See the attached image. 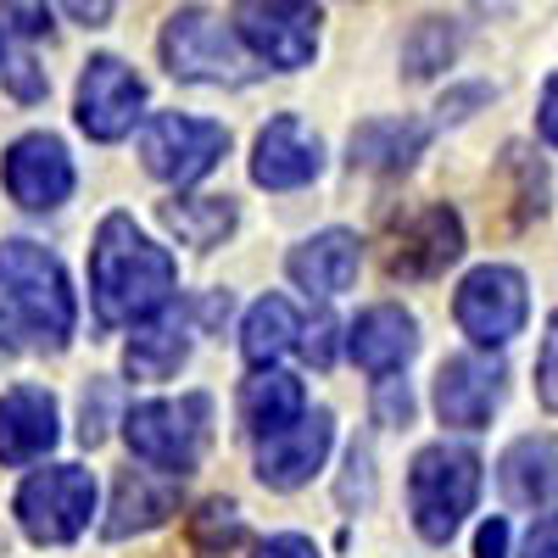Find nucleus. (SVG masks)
<instances>
[{
	"label": "nucleus",
	"instance_id": "nucleus-1",
	"mask_svg": "<svg viewBox=\"0 0 558 558\" xmlns=\"http://www.w3.org/2000/svg\"><path fill=\"white\" fill-rule=\"evenodd\" d=\"M73 318L68 268L51 252L34 241L0 246V352H62Z\"/></svg>",
	"mask_w": 558,
	"mask_h": 558
},
{
	"label": "nucleus",
	"instance_id": "nucleus-2",
	"mask_svg": "<svg viewBox=\"0 0 558 558\" xmlns=\"http://www.w3.org/2000/svg\"><path fill=\"white\" fill-rule=\"evenodd\" d=\"M173 257L140 229L129 213L101 218L96 252H89V296H96L101 324H146L173 296Z\"/></svg>",
	"mask_w": 558,
	"mask_h": 558
},
{
	"label": "nucleus",
	"instance_id": "nucleus-3",
	"mask_svg": "<svg viewBox=\"0 0 558 558\" xmlns=\"http://www.w3.org/2000/svg\"><path fill=\"white\" fill-rule=\"evenodd\" d=\"M481 497V458L470 447H425L408 470V508H413V531L425 542H452L458 525L470 520V508Z\"/></svg>",
	"mask_w": 558,
	"mask_h": 558
},
{
	"label": "nucleus",
	"instance_id": "nucleus-4",
	"mask_svg": "<svg viewBox=\"0 0 558 558\" xmlns=\"http://www.w3.org/2000/svg\"><path fill=\"white\" fill-rule=\"evenodd\" d=\"M123 436H129V452L146 463V470H162V475L184 481L202 463V452H207L213 402L202 391L162 397V402H140V408L123 413Z\"/></svg>",
	"mask_w": 558,
	"mask_h": 558
},
{
	"label": "nucleus",
	"instance_id": "nucleus-5",
	"mask_svg": "<svg viewBox=\"0 0 558 558\" xmlns=\"http://www.w3.org/2000/svg\"><path fill=\"white\" fill-rule=\"evenodd\" d=\"M162 62H168L173 78H191V84H252L257 78V68L241 57L235 34L202 7H184V12L168 17Z\"/></svg>",
	"mask_w": 558,
	"mask_h": 558
},
{
	"label": "nucleus",
	"instance_id": "nucleus-6",
	"mask_svg": "<svg viewBox=\"0 0 558 558\" xmlns=\"http://www.w3.org/2000/svg\"><path fill=\"white\" fill-rule=\"evenodd\" d=\"M89 514H96V481L78 463H51V470L28 475L17 492V525L39 547H62V542L84 536Z\"/></svg>",
	"mask_w": 558,
	"mask_h": 558
},
{
	"label": "nucleus",
	"instance_id": "nucleus-7",
	"mask_svg": "<svg viewBox=\"0 0 558 558\" xmlns=\"http://www.w3.org/2000/svg\"><path fill=\"white\" fill-rule=\"evenodd\" d=\"M452 318H458V330L470 336L475 347H508L525 330V318H531L525 274L508 268V263H486L475 274H463V286L452 296Z\"/></svg>",
	"mask_w": 558,
	"mask_h": 558
},
{
	"label": "nucleus",
	"instance_id": "nucleus-8",
	"mask_svg": "<svg viewBox=\"0 0 558 558\" xmlns=\"http://www.w3.org/2000/svg\"><path fill=\"white\" fill-rule=\"evenodd\" d=\"M229 151L223 123L184 118V112H157L140 129V162H146L162 184H196L207 179Z\"/></svg>",
	"mask_w": 558,
	"mask_h": 558
},
{
	"label": "nucleus",
	"instance_id": "nucleus-9",
	"mask_svg": "<svg viewBox=\"0 0 558 558\" xmlns=\"http://www.w3.org/2000/svg\"><path fill=\"white\" fill-rule=\"evenodd\" d=\"M318 7L313 0H235V34L257 51V62L296 73L318 51Z\"/></svg>",
	"mask_w": 558,
	"mask_h": 558
},
{
	"label": "nucleus",
	"instance_id": "nucleus-10",
	"mask_svg": "<svg viewBox=\"0 0 558 558\" xmlns=\"http://www.w3.org/2000/svg\"><path fill=\"white\" fill-rule=\"evenodd\" d=\"M140 107H146V78H140L123 57H89L78 73V129L89 140H123L140 123Z\"/></svg>",
	"mask_w": 558,
	"mask_h": 558
},
{
	"label": "nucleus",
	"instance_id": "nucleus-11",
	"mask_svg": "<svg viewBox=\"0 0 558 558\" xmlns=\"http://www.w3.org/2000/svg\"><path fill=\"white\" fill-rule=\"evenodd\" d=\"M0 179H7V196L28 213H51L73 196V157L57 134H23L7 146V162H0Z\"/></svg>",
	"mask_w": 558,
	"mask_h": 558
},
{
	"label": "nucleus",
	"instance_id": "nucleus-12",
	"mask_svg": "<svg viewBox=\"0 0 558 558\" xmlns=\"http://www.w3.org/2000/svg\"><path fill=\"white\" fill-rule=\"evenodd\" d=\"M463 252V218L447 202L418 207L408 223L391 229V246H386V274L391 279H436L447 263H458Z\"/></svg>",
	"mask_w": 558,
	"mask_h": 558
},
{
	"label": "nucleus",
	"instance_id": "nucleus-13",
	"mask_svg": "<svg viewBox=\"0 0 558 558\" xmlns=\"http://www.w3.org/2000/svg\"><path fill=\"white\" fill-rule=\"evenodd\" d=\"M502 402V363L458 352L436 368V413L452 430H481Z\"/></svg>",
	"mask_w": 558,
	"mask_h": 558
},
{
	"label": "nucleus",
	"instance_id": "nucleus-14",
	"mask_svg": "<svg viewBox=\"0 0 558 558\" xmlns=\"http://www.w3.org/2000/svg\"><path fill=\"white\" fill-rule=\"evenodd\" d=\"M330 441H336V418L324 413V408L302 413L291 430H279V436L257 441V481L274 486V492H296V486H307L313 470L324 463V452H330Z\"/></svg>",
	"mask_w": 558,
	"mask_h": 558
},
{
	"label": "nucleus",
	"instance_id": "nucleus-15",
	"mask_svg": "<svg viewBox=\"0 0 558 558\" xmlns=\"http://www.w3.org/2000/svg\"><path fill=\"white\" fill-rule=\"evenodd\" d=\"M318 168H324L318 134H307L296 112H279L252 146V179L263 191H302V184L318 179Z\"/></svg>",
	"mask_w": 558,
	"mask_h": 558
},
{
	"label": "nucleus",
	"instance_id": "nucleus-16",
	"mask_svg": "<svg viewBox=\"0 0 558 558\" xmlns=\"http://www.w3.org/2000/svg\"><path fill=\"white\" fill-rule=\"evenodd\" d=\"M62 425H57V397L39 386H12L0 397V463L23 470V463L45 458L57 447Z\"/></svg>",
	"mask_w": 558,
	"mask_h": 558
},
{
	"label": "nucleus",
	"instance_id": "nucleus-17",
	"mask_svg": "<svg viewBox=\"0 0 558 558\" xmlns=\"http://www.w3.org/2000/svg\"><path fill=\"white\" fill-rule=\"evenodd\" d=\"M347 347H352V357L368 368V375L386 380V375H397V368L418 352V324H413V313H402L391 302L363 307L357 324H352V336H347Z\"/></svg>",
	"mask_w": 558,
	"mask_h": 558
},
{
	"label": "nucleus",
	"instance_id": "nucleus-18",
	"mask_svg": "<svg viewBox=\"0 0 558 558\" xmlns=\"http://www.w3.org/2000/svg\"><path fill=\"white\" fill-rule=\"evenodd\" d=\"M357 263H363V252H357L352 229H318V235H307L291 252V279L313 296H341L357 279Z\"/></svg>",
	"mask_w": 558,
	"mask_h": 558
},
{
	"label": "nucleus",
	"instance_id": "nucleus-19",
	"mask_svg": "<svg viewBox=\"0 0 558 558\" xmlns=\"http://www.w3.org/2000/svg\"><path fill=\"white\" fill-rule=\"evenodd\" d=\"M179 502V481L162 475V470H123L118 475V492H112V520H107V536L123 542L134 531H151L173 514Z\"/></svg>",
	"mask_w": 558,
	"mask_h": 558
},
{
	"label": "nucleus",
	"instance_id": "nucleus-20",
	"mask_svg": "<svg viewBox=\"0 0 558 558\" xmlns=\"http://www.w3.org/2000/svg\"><path fill=\"white\" fill-rule=\"evenodd\" d=\"M430 146V123H413V118H368L352 129V168L363 173H402L418 151Z\"/></svg>",
	"mask_w": 558,
	"mask_h": 558
},
{
	"label": "nucleus",
	"instance_id": "nucleus-21",
	"mask_svg": "<svg viewBox=\"0 0 558 558\" xmlns=\"http://www.w3.org/2000/svg\"><path fill=\"white\" fill-rule=\"evenodd\" d=\"M497 486H502V497L514 502V508H547V502H558V447L553 441H536V436L514 441V447L502 452V463H497Z\"/></svg>",
	"mask_w": 558,
	"mask_h": 558
},
{
	"label": "nucleus",
	"instance_id": "nucleus-22",
	"mask_svg": "<svg viewBox=\"0 0 558 558\" xmlns=\"http://www.w3.org/2000/svg\"><path fill=\"white\" fill-rule=\"evenodd\" d=\"M184 357H191V313H173V307H162L157 318L140 324L129 336V352H123L134 380H168Z\"/></svg>",
	"mask_w": 558,
	"mask_h": 558
},
{
	"label": "nucleus",
	"instance_id": "nucleus-23",
	"mask_svg": "<svg viewBox=\"0 0 558 558\" xmlns=\"http://www.w3.org/2000/svg\"><path fill=\"white\" fill-rule=\"evenodd\" d=\"M302 413H307L302 380H296V375H279V368H257V375L246 380V391H241V425H246L257 441L291 430Z\"/></svg>",
	"mask_w": 558,
	"mask_h": 558
},
{
	"label": "nucleus",
	"instance_id": "nucleus-24",
	"mask_svg": "<svg viewBox=\"0 0 558 558\" xmlns=\"http://www.w3.org/2000/svg\"><path fill=\"white\" fill-rule=\"evenodd\" d=\"M296 336H302L296 307L286 296H263L241 324V352H246L252 368H274V357H286L296 347Z\"/></svg>",
	"mask_w": 558,
	"mask_h": 558
},
{
	"label": "nucleus",
	"instance_id": "nucleus-25",
	"mask_svg": "<svg viewBox=\"0 0 558 558\" xmlns=\"http://www.w3.org/2000/svg\"><path fill=\"white\" fill-rule=\"evenodd\" d=\"M157 218L173 229V235L184 246H196V252H213L229 229H235V202L229 196H191V202H162Z\"/></svg>",
	"mask_w": 558,
	"mask_h": 558
},
{
	"label": "nucleus",
	"instance_id": "nucleus-26",
	"mask_svg": "<svg viewBox=\"0 0 558 558\" xmlns=\"http://www.w3.org/2000/svg\"><path fill=\"white\" fill-rule=\"evenodd\" d=\"M452 57H458V28L447 17H425L402 39V73L408 78H436Z\"/></svg>",
	"mask_w": 558,
	"mask_h": 558
},
{
	"label": "nucleus",
	"instance_id": "nucleus-27",
	"mask_svg": "<svg viewBox=\"0 0 558 558\" xmlns=\"http://www.w3.org/2000/svg\"><path fill=\"white\" fill-rule=\"evenodd\" d=\"M0 84H7V89H12V101H23V107L45 101L51 78H45V68H39V57H34V45H28V39L0 34Z\"/></svg>",
	"mask_w": 558,
	"mask_h": 558
},
{
	"label": "nucleus",
	"instance_id": "nucleus-28",
	"mask_svg": "<svg viewBox=\"0 0 558 558\" xmlns=\"http://www.w3.org/2000/svg\"><path fill=\"white\" fill-rule=\"evenodd\" d=\"M191 536H196V553L223 558L229 547L241 542V508L235 502H202L191 514Z\"/></svg>",
	"mask_w": 558,
	"mask_h": 558
},
{
	"label": "nucleus",
	"instance_id": "nucleus-29",
	"mask_svg": "<svg viewBox=\"0 0 558 558\" xmlns=\"http://www.w3.org/2000/svg\"><path fill=\"white\" fill-rule=\"evenodd\" d=\"M0 34L39 45L45 34H51V12H45V0H0Z\"/></svg>",
	"mask_w": 558,
	"mask_h": 558
},
{
	"label": "nucleus",
	"instance_id": "nucleus-30",
	"mask_svg": "<svg viewBox=\"0 0 558 558\" xmlns=\"http://www.w3.org/2000/svg\"><path fill=\"white\" fill-rule=\"evenodd\" d=\"M536 397L542 408L558 413V313L547 318V336H542V357H536Z\"/></svg>",
	"mask_w": 558,
	"mask_h": 558
},
{
	"label": "nucleus",
	"instance_id": "nucleus-31",
	"mask_svg": "<svg viewBox=\"0 0 558 558\" xmlns=\"http://www.w3.org/2000/svg\"><path fill=\"white\" fill-rule=\"evenodd\" d=\"M375 413H380V425H408V413H413L408 386H397V380L386 375V380H380V402H375Z\"/></svg>",
	"mask_w": 558,
	"mask_h": 558
},
{
	"label": "nucleus",
	"instance_id": "nucleus-32",
	"mask_svg": "<svg viewBox=\"0 0 558 558\" xmlns=\"http://www.w3.org/2000/svg\"><path fill=\"white\" fill-rule=\"evenodd\" d=\"M330 336H336V318H324V313H318L313 324H302V352H307L318 368L330 363V352H336V341H330Z\"/></svg>",
	"mask_w": 558,
	"mask_h": 558
},
{
	"label": "nucleus",
	"instance_id": "nucleus-33",
	"mask_svg": "<svg viewBox=\"0 0 558 558\" xmlns=\"http://www.w3.org/2000/svg\"><path fill=\"white\" fill-rule=\"evenodd\" d=\"M520 558H558V514H542L520 547Z\"/></svg>",
	"mask_w": 558,
	"mask_h": 558
},
{
	"label": "nucleus",
	"instance_id": "nucleus-34",
	"mask_svg": "<svg viewBox=\"0 0 558 558\" xmlns=\"http://www.w3.org/2000/svg\"><path fill=\"white\" fill-rule=\"evenodd\" d=\"M536 129L547 146H558V73L542 84V107H536Z\"/></svg>",
	"mask_w": 558,
	"mask_h": 558
},
{
	"label": "nucleus",
	"instance_id": "nucleus-35",
	"mask_svg": "<svg viewBox=\"0 0 558 558\" xmlns=\"http://www.w3.org/2000/svg\"><path fill=\"white\" fill-rule=\"evenodd\" d=\"M257 558H318V547L307 536H268L257 547Z\"/></svg>",
	"mask_w": 558,
	"mask_h": 558
},
{
	"label": "nucleus",
	"instance_id": "nucleus-36",
	"mask_svg": "<svg viewBox=\"0 0 558 558\" xmlns=\"http://www.w3.org/2000/svg\"><path fill=\"white\" fill-rule=\"evenodd\" d=\"M475 558H508V520H486V525H481Z\"/></svg>",
	"mask_w": 558,
	"mask_h": 558
},
{
	"label": "nucleus",
	"instance_id": "nucleus-37",
	"mask_svg": "<svg viewBox=\"0 0 558 558\" xmlns=\"http://www.w3.org/2000/svg\"><path fill=\"white\" fill-rule=\"evenodd\" d=\"M62 7H68V17L84 23V28H101V23L112 17V0H62Z\"/></svg>",
	"mask_w": 558,
	"mask_h": 558
}]
</instances>
